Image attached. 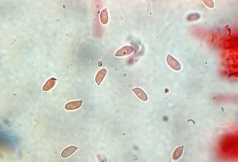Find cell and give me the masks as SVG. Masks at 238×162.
I'll list each match as a JSON object with an SVG mask.
<instances>
[{"mask_svg":"<svg viewBox=\"0 0 238 162\" xmlns=\"http://www.w3.org/2000/svg\"><path fill=\"white\" fill-rule=\"evenodd\" d=\"M167 63L175 71H179L181 69L179 62L173 57L170 54H168L166 58Z\"/></svg>","mask_w":238,"mask_h":162,"instance_id":"1","label":"cell"},{"mask_svg":"<svg viewBox=\"0 0 238 162\" xmlns=\"http://www.w3.org/2000/svg\"><path fill=\"white\" fill-rule=\"evenodd\" d=\"M134 49L130 46H125L121 48L117 52L115 56L120 57L128 56L133 52Z\"/></svg>","mask_w":238,"mask_h":162,"instance_id":"2","label":"cell"},{"mask_svg":"<svg viewBox=\"0 0 238 162\" xmlns=\"http://www.w3.org/2000/svg\"><path fill=\"white\" fill-rule=\"evenodd\" d=\"M82 102V101H78L67 103L65 106V109L67 110L77 109L81 106Z\"/></svg>","mask_w":238,"mask_h":162,"instance_id":"3","label":"cell"},{"mask_svg":"<svg viewBox=\"0 0 238 162\" xmlns=\"http://www.w3.org/2000/svg\"><path fill=\"white\" fill-rule=\"evenodd\" d=\"M135 94L137 96V97L140 99L141 100L143 101H146L148 100V97L147 96L146 93H145L143 90L138 88H134L132 89Z\"/></svg>","mask_w":238,"mask_h":162,"instance_id":"4","label":"cell"},{"mask_svg":"<svg viewBox=\"0 0 238 162\" xmlns=\"http://www.w3.org/2000/svg\"><path fill=\"white\" fill-rule=\"evenodd\" d=\"M77 150V148L75 146H70L67 147L63 151L61 154V156L63 158H66L73 154Z\"/></svg>","mask_w":238,"mask_h":162,"instance_id":"5","label":"cell"},{"mask_svg":"<svg viewBox=\"0 0 238 162\" xmlns=\"http://www.w3.org/2000/svg\"><path fill=\"white\" fill-rule=\"evenodd\" d=\"M107 71L105 69H102L97 73L95 78V81L98 85H99L104 80L107 73Z\"/></svg>","mask_w":238,"mask_h":162,"instance_id":"6","label":"cell"},{"mask_svg":"<svg viewBox=\"0 0 238 162\" xmlns=\"http://www.w3.org/2000/svg\"><path fill=\"white\" fill-rule=\"evenodd\" d=\"M57 80L55 78H51L48 80L43 87V90L45 91H49L55 86Z\"/></svg>","mask_w":238,"mask_h":162,"instance_id":"7","label":"cell"},{"mask_svg":"<svg viewBox=\"0 0 238 162\" xmlns=\"http://www.w3.org/2000/svg\"><path fill=\"white\" fill-rule=\"evenodd\" d=\"M100 19L102 24L106 25L108 21V16L107 9L105 8L102 11L100 15Z\"/></svg>","mask_w":238,"mask_h":162,"instance_id":"8","label":"cell"},{"mask_svg":"<svg viewBox=\"0 0 238 162\" xmlns=\"http://www.w3.org/2000/svg\"><path fill=\"white\" fill-rule=\"evenodd\" d=\"M184 146H180L178 147L173 154V158L174 160H177L182 155L183 153Z\"/></svg>","mask_w":238,"mask_h":162,"instance_id":"9","label":"cell"},{"mask_svg":"<svg viewBox=\"0 0 238 162\" xmlns=\"http://www.w3.org/2000/svg\"><path fill=\"white\" fill-rule=\"evenodd\" d=\"M206 1L205 2V3H209V4H210V3H211L212 2H213V1ZM207 6L208 7H209V8H213V7L212 6V5H211V4L208 5H207Z\"/></svg>","mask_w":238,"mask_h":162,"instance_id":"10","label":"cell"},{"mask_svg":"<svg viewBox=\"0 0 238 162\" xmlns=\"http://www.w3.org/2000/svg\"><path fill=\"white\" fill-rule=\"evenodd\" d=\"M190 121H191V122H192L193 123V124L194 125L195 124V121L193 120L192 119H189L188 120V122H189Z\"/></svg>","mask_w":238,"mask_h":162,"instance_id":"11","label":"cell"}]
</instances>
